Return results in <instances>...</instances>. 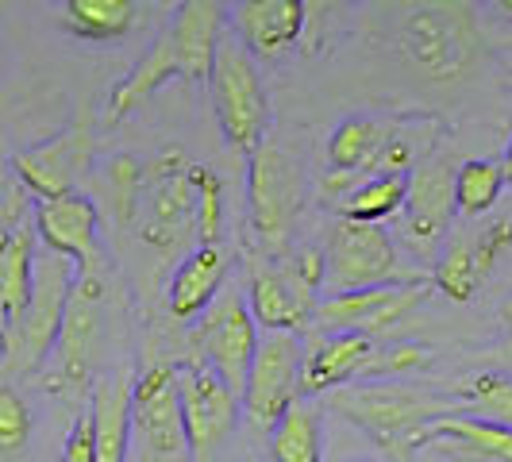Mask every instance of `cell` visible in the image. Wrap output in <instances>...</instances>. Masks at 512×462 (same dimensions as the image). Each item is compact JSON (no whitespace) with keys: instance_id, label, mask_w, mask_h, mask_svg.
Here are the masks:
<instances>
[{"instance_id":"1","label":"cell","mask_w":512,"mask_h":462,"mask_svg":"<svg viewBox=\"0 0 512 462\" xmlns=\"http://www.w3.org/2000/svg\"><path fill=\"white\" fill-rule=\"evenodd\" d=\"M328 405L401 462H409L412 447L428 424L459 412L451 393L412 389L397 382H355L328 393Z\"/></svg>"},{"instance_id":"14","label":"cell","mask_w":512,"mask_h":462,"mask_svg":"<svg viewBox=\"0 0 512 462\" xmlns=\"http://www.w3.org/2000/svg\"><path fill=\"white\" fill-rule=\"evenodd\" d=\"M31 224L43 251L70 258L77 274H101V212L85 193L35 201Z\"/></svg>"},{"instance_id":"40","label":"cell","mask_w":512,"mask_h":462,"mask_svg":"<svg viewBox=\"0 0 512 462\" xmlns=\"http://www.w3.org/2000/svg\"><path fill=\"white\" fill-rule=\"evenodd\" d=\"M497 8H501V12H505V16H509V20H512V0H501Z\"/></svg>"},{"instance_id":"17","label":"cell","mask_w":512,"mask_h":462,"mask_svg":"<svg viewBox=\"0 0 512 462\" xmlns=\"http://www.w3.org/2000/svg\"><path fill=\"white\" fill-rule=\"evenodd\" d=\"M231 35L251 58H278L305 35L308 4L301 0H243L231 8Z\"/></svg>"},{"instance_id":"26","label":"cell","mask_w":512,"mask_h":462,"mask_svg":"<svg viewBox=\"0 0 512 462\" xmlns=\"http://www.w3.org/2000/svg\"><path fill=\"white\" fill-rule=\"evenodd\" d=\"M270 455L274 462H324V420L312 401L301 397L270 428Z\"/></svg>"},{"instance_id":"42","label":"cell","mask_w":512,"mask_h":462,"mask_svg":"<svg viewBox=\"0 0 512 462\" xmlns=\"http://www.w3.org/2000/svg\"><path fill=\"white\" fill-rule=\"evenodd\" d=\"M509 355H512V335H509Z\"/></svg>"},{"instance_id":"9","label":"cell","mask_w":512,"mask_h":462,"mask_svg":"<svg viewBox=\"0 0 512 462\" xmlns=\"http://www.w3.org/2000/svg\"><path fill=\"white\" fill-rule=\"evenodd\" d=\"M328 278L324 285L335 293H355V289H374V285L389 282H409L401 274L397 262V247L389 239V231H382L378 224H351L339 220L328 235Z\"/></svg>"},{"instance_id":"8","label":"cell","mask_w":512,"mask_h":462,"mask_svg":"<svg viewBox=\"0 0 512 462\" xmlns=\"http://www.w3.org/2000/svg\"><path fill=\"white\" fill-rule=\"evenodd\" d=\"M101 308H104V282L101 274H77L66 320L54 343L51 359L43 366V389L51 393H74L77 385L89 382V366L101 335Z\"/></svg>"},{"instance_id":"33","label":"cell","mask_w":512,"mask_h":462,"mask_svg":"<svg viewBox=\"0 0 512 462\" xmlns=\"http://www.w3.org/2000/svg\"><path fill=\"white\" fill-rule=\"evenodd\" d=\"M27 439H31V409L12 385L0 382V455L24 451Z\"/></svg>"},{"instance_id":"19","label":"cell","mask_w":512,"mask_h":462,"mask_svg":"<svg viewBox=\"0 0 512 462\" xmlns=\"http://www.w3.org/2000/svg\"><path fill=\"white\" fill-rule=\"evenodd\" d=\"M247 308L255 316L262 332L297 335L312 320L316 312V297L301 289L289 278V270H274V266H255L251 270V285H247Z\"/></svg>"},{"instance_id":"23","label":"cell","mask_w":512,"mask_h":462,"mask_svg":"<svg viewBox=\"0 0 512 462\" xmlns=\"http://www.w3.org/2000/svg\"><path fill=\"white\" fill-rule=\"evenodd\" d=\"M93 462H128L131 451V378L108 374L97 378L93 397Z\"/></svg>"},{"instance_id":"31","label":"cell","mask_w":512,"mask_h":462,"mask_svg":"<svg viewBox=\"0 0 512 462\" xmlns=\"http://www.w3.org/2000/svg\"><path fill=\"white\" fill-rule=\"evenodd\" d=\"M185 178H189L193 197H197V216H193L197 239H201V247H216L220 228H224V181L212 166H189Z\"/></svg>"},{"instance_id":"39","label":"cell","mask_w":512,"mask_h":462,"mask_svg":"<svg viewBox=\"0 0 512 462\" xmlns=\"http://www.w3.org/2000/svg\"><path fill=\"white\" fill-rule=\"evenodd\" d=\"M501 170H505V185H512V135H509V147H505V158H501Z\"/></svg>"},{"instance_id":"10","label":"cell","mask_w":512,"mask_h":462,"mask_svg":"<svg viewBox=\"0 0 512 462\" xmlns=\"http://www.w3.org/2000/svg\"><path fill=\"white\" fill-rule=\"evenodd\" d=\"M185 158L181 151H166L143 166V197H139V239L154 251H170L185 231L193 228L197 197L185 178Z\"/></svg>"},{"instance_id":"28","label":"cell","mask_w":512,"mask_h":462,"mask_svg":"<svg viewBox=\"0 0 512 462\" xmlns=\"http://www.w3.org/2000/svg\"><path fill=\"white\" fill-rule=\"evenodd\" d=\"M405 193H409V178H362L335 205V212L339 220H351V224H382L405 208Z\"/></svg>"},{"instance_id":"12","label":"cell","mask_w":512,"mask_h":462,"mask_svg":"<svg viewBox=\"0 0 512 462\" xmlns=\"http://www.w3.org/2000/svg\"><path fill=\"white\" fill-rule=\"evenodd\" d=\"M131 443L151 459L174 462L189 455L178 405V366L154 362L131 382Z\"/></svg>"},{"instance_id":"5","label":"cell","mask_w":512,"mask_h":462,"mask_svg":"<svg viewBox=\"0 0 512 462\" xmlns=\"http://www.w3.org/2000/svg\"><path fill=\"white\" fill-rule=\"evenodd\" d=\"M247 208L262 247L282 251L301 212V166L274 143H262L247 158Z\"/></svg>"},{"instance_id":"38","label":"cell","mask_w":512,"mask_h":462,"mask_svg":"<svg viewBox=\"0 0 512 462\" xmlns=\"http://www.w3.org/2000/svg\"><path fill=\"white\" fill-rule=\"evenodd\" d=\"M58 462H93V412L89 409H81V416L74 420Z\"/></svg>"},{"instance_id":"37","label":"cell","mask_w":512,"mask_h":462,"mask_svg":"<svg viewBox=\"0 0 512 462\" xmlns=\"http://www.w3.org/2000/svg\"><path fill=\"white\" fill-rule=\"evenodd\" d=\"M289 278L301 285V289H308V293L324 289V278H328L324 251H320V247H305V251H297L293 262H289Z\"/></svg>"},{"instance_id":"7","label":"cell","mask_w":512,"mask_h":462,"mask_svg":"<svg viewBox=\"0 0 512 462\" xmlns=\"http://www.w3.org/2000/svg\"><path fill=\"white\" fill-rule=\"evenodd\" d=\"M258 339H262V332H258L255 316L239 293L216 297L205 308L201 324L193 328V347H197L201 362L208 370H216L224 385L239 397H243V385H247L251 362H255Z\"/></svg>"},{"instance_id":"25","label":"cell","mask_w":512,"mask_h":462,"mask_svg":"<svg viewBox=\"0 0 512 462\" xmlns=\"http://www.w3.org/2000/svg\"><path fill=\"white\" fill-rule=\"evenodd\" d=\"M62 24L85 43H112V39H124L131 27L139 24V4H131V0H66Z\"/></svg>"},{"instance_id":"36","label":"cell","mask_w":512,"mask_h":462,"mask_svg":"<svg viewBox=\"0 0 512 462\" xmlns=\"http://www.w3.org/2000/svg\"><path fill=\"white\" fill-rule=\"evenodd\" d=\"M474 247V262H478V270H482V278H486L489 270L497 266V258L512 251V216H497V220H489L482 235L470 243Z\"/></svg>"},{"instance_id":"27","label":"cell","mask_w":512,"mask_h":462,"mask_svg":"<svg viewBox=\"0 0 512 462\" xmlns=\"http://www.w3.org/2000/svg\"><path fill=\"white\" fill-rule=\"evenodd\" d=\"M451 397H455L459 412H466V416L512 428V374H505V370L470 374V378L451 385Z\"/></svg>"},{"instance_id":"6","label":"cell","mask_w":512,"mask_h":462,"mask_svg":"<svg viewBox=\"0 0 512 462\" xmlns=\"http://www.w3.org/2000/svg\"><path fill=\"white\" fill-rule=\"evenodd\" d=\"M178 405L193 462L212 459L224 447V439L235 432L239 412H243L239 393H231L224 378L197 359L178 366Z\"/></svg>"},{"instance_id":"20","label":"cell","mask_w":512,"mask_h":462,"mask_svg":"<svg viewBox=\"0 0 512 462\" xmlns=\"http://www.w3.org/2000/svg\"><path fill=\"white\" fill-rule=\"evenodd\" d=\"M416 447H439L466 462H512V428L455 412V416L428 424L416 439Z\"/></svg>"},{"instance_id":"35","label":"cell","mask_w":512,"mask_h":462,"mask_svg":"<svg viewBox=\"0 0 512 462\" xmlns=\"http://www.w3.org/2000/svg\"><path fill=\"white\" fill-rule=\"evenodd\" d=\"M31 212H35V197L20 185L12 166H0V239L8 231H16L20 224H27Z\"/></svg>"},{"instance_id":"15","label":"cell","mask_w":512,"mask_h":462,"mask_svg":"<svg viewBox=\"0 0 512 462\" xmlns=\"http://www.w3.org/2000/svg\"><path fill=\"white\" fill-rule=\"evenodd\" d=\"M401 231L412 251H432L455 216V166L447 154H432L409 174V193L401 208Z\"/></svg>"},{"instance_id":"22","label":"cell","mask_w":512,"mask_h":462,"mask_svg":"<svg viewBox=\"0 0 512 462\" xmlns=\"http://www.w3.org/2000/svg\"><path fill=\"white\" fill-rule=\"evenodd\" d=\"M35 258H39V235L31 220L0 239V343L12 335L31 301Z\"/></svg>"},{"instance_id":"11","label":"cell","mask_w":512,"mask_h":462,"mask_svg":"<svg viewBox=\"0 0 512 462\" xmlns=\"http://www.w3.org/2000/svg\"><path fill=\"white\" fill-rule=\"evenodd\" d=\"M301 362H305V347L297 335L262 332L243 397H239L243 412L258 428H274L301 401Z\"/></svg>"},{"instance_id":"41","label":"cell","mask_w":512,"mask_h":462,"mask_svg":"<svg viewBox=\"0 0 512 462\" xmlns=\"http://www.w3.org/2000/svg\"><path fill=\"white\" fill-rule=\"evenodd\" d=\"M351 462H378V459H351Z\"/></svg>"},{"instance_id":"21","label":"cell","mask_w":512,"mask_h":462,"mask_svg":"<svg viewBox=\"0 0 512 462\" xmlns=\"http://www.w3.org/2000/svg\"><path fill=\"white\" fill-rule=\"evenodd\" d=\"M228 270H231V258L220 243L216 247H201L197 243L178 262L174 278L166 285V308H170V316H178V320L205 316V308L216 301V293H220V285L228 278Z\"/></svg>"},{"instance_id":"30","label":"cell","mask_w":512,"mask_h":462,"mask_svg":"<svg viewBox=\"0 0 512 462\" xmlns=\"http://www.w3.org/2000/svg\"><path fill=\"white\" fill-rule=\"evenodd\" d=\"M432 285H436L443 297L459 301V305L474 301V293H478V285H482V270H478V262H474L470 239H455V243L439 255Z\"/></svg>"},{"instance_id":"13","label":"cell","mask_w":512,"mask_h":462,"mask_svg":"<svg viewBox=\"0 0 512 462\" xmlns=\"http://www.w3.org/2000/svg\"><path fill=\"white\" fill-rule=\"evenodd\" d=\"M428 293H432L428 278H409V282L374 285V289H355V293H335L328 301H320L312 316L332 332H355L374 339L389 332L393 324L409 320L428 301Z\"/></svg>"},{"instance_id":"32","label":"cell","mask_w":512,"mask_h":462,"mask_svg":"<svg viewBox=\"0 0 512 462\" xmlns=\"http://www.w3.org/2000/svg\"><path fill=\"white\" fill-rule=\"evenodd\" d=\"M436 362V351L424 347V343H397V347H385V351H374V362L366 370V382H397V378H409L416 370H428Z\"/></svg>"},{"instance_id":"3","label":"cell","mask_w":512,"mask_h":462,"mask_svg":"<svg viewBox=\"0 0 512 462\" xmlns=\"http://www.w3.org/2000/svg\"><path fill=\"white\" fill-rule=\"evenodd\" d=\"M208 97H212V112H216V124L224 131L228 147L251 158L266 143L270 93L262 85L258 62L235 35H224L216 47L212 74H208Z\"/></svg>"},{"instance_id":"29","label":"cell","mask_w":512,"mask_h":462,"mask_svg":"<svg viewBox=\"0 0 512 462\" xmlns=\"http://www.w3.org/2000/svg\"><path fill=\"white\" fill-rule=\"evenodd\" d=\"M505 189V170L497 158H466L455 166V212L459 216H482L497 205Z\"/></svg>"},{"instance_id":"18","label":"cell","mask_w":512,"mask_h":462,"mask_svg":"<svg viewBox=\"0 0 512 462\" xmlns=\"http://www.w3.org/2000/svg\"><path fill=\"white\" fill-rule=\"evenodd\" d=\"M374 351H378L374 339L355 332H328L324 339H316L301 362V397H320L366 382Z\"/></svg>"},{"instance_id":"4","label":"cell","mask_w":512,"mask_h":462,"mask_svg":"<svg viewBox=\"0 0 512 462\" xmlns=\"http://www.w3.org/2000/svg\"><path fill=\"white\" fill-rule=\"evenodd\" d=\"M397 47L420 74L451 81L474 66L482 35L466 4H416L397 24Z\"/></svg>"},{"instance_id":"34","label":"cell","mask_w":512,"mask_h":462,"mask_svg":"<svg viewBox=\"0 0 512 462\" xmlns=\"http://www.w3.org/2000/svg\"><path fill=\"white\" fill-rule=\"evenodd\" d=\"M108 185L116 193V205H120V216L124 220H135V208H139V197H143V162H135L128 154L112 158L108 166Z\"/></svg>"},{"instance_id":"2","label":"cell","mask_w":512,"mask_h":462,"mask_svg":"<svg viewBox=\"0 0 512 462\" xmlns=\"http://www.w3.org/2000/svg\"><path fill=\"white\" fill-rule=\"evenodd\" d=\"M77 282V266L70 258L39 251L35 258V285H31V301H27L20 324L12 335L0 343V370L12 378L24 374H43V366L51 359L62 320H66V305Z\"/></svg>"},{"instance_id":"24","label":"cell","mask_w":512,"mask_h":462,"mask_svg":"<svg viewBox=\"0 0 512 462\" xmlns=\"http://www.w3.org/2000/svg\"><path fill=\"white\" fill-rule=\"evenodd\" d=\"M389 131H393V120H370V116H351V120H343V124L332 131V139H328V162H332V170L370 178L378 154H382L385 143H389Z\"/></svg>"},{"instance_id":"16","label":"cell","mask_w":512,"mask_h":462,"mask_svg":"<svg viewBox=\"0 0 512 462\" xmlns=\"http://www.w3.org/2000/svg\"><path fill=\"white\" fill-rule=\"evenodd\" d=\"M89 147H93L89 128L77 120L74 128H66L51 143L20 151L8 166L35 201H51V197L77 193V178L89 166Z\"/></svg>"}]
</instances>
